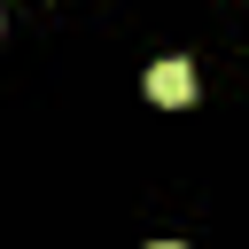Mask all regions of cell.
I'll return each mask as SVG.
<instances>
[{
  "mask_svg": "<svg viewBox=\"0 0 249 249\" xmlns=\"http://www.w3.org/2000/svg\"><path fill=\"white\" fill-rule=\"evenodd\" d=\"M148 101L187 109V101H195V62H179V54H171V62H156V70H148Z\"/></svg>",
  "mask_w": 249,
  "mask_h": 249,
  "instance_id": "1",
  "label": "cell"
},
{
  "mask_svg": "<svg viewBox=\"0 0 249 249\" xmlns=\"http://www.w3.org/2000/svg\"><path fill=\"white\" fill-rule=\"evenodd\" d=\"M156 249H179V241H156Z\"/></svg>",
  "mask_w": 249,
  "mask_h": 249,
  "instance_id": "2",
  "label": "cell"
}]
</instances>
